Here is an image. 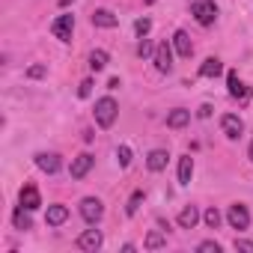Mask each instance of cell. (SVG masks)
<instances>
[{
    "instance_id": "1",
    "label": "cell",
    "mask_w": 253,
    "mask_h": 253,
    "mask_svg": "<svg viewBox=\"0 0 253 253\" xmlns=\"http://www.w3.org/2000/svg\"><path fill=\"white\" fill-rule=\"evenodd\" d=\"M95 122H98V128H110V125L116 122V116H119V104H116V98H110V95H104V98H98L95 101Z\"/></svg>"
},
{
    "instance_id": "2",
    "label": "cell",
    "mask_w": 253,
    "mask_h": 253,
    "mask_svg": "<svg viewBox=\"0 0 253 253\" xmlns=\"http://www.w3.org/2000/svg\"><path fill=\"white\" fill-rule=\"evenodd\" d=\"M191 15L197 18V24L211 27V24L217 21V6H214V0H197V3L191 6Z\"/></svg>"
},
{
    "instance_id": "3",
    "label": "cell",
    "mask_w": 253,
    "mask_h": 253,
    "mask_svg": "<svg viewBox=\"0 0 253 253\" xmlns=\"http://www.w3.org/2000/svg\"><path fill=\"white\" fill-rule=\"evenodd\" d=\"M51 33H54V39H60V42H72V33H75V15H72V12L57 15L54 24H51Z\"/></svg>"
},
{
    "instance_id": "4",
    "label": "cell",
    "mask_w": 253,
    "mask_h": 253,
    "mask_svg": "<svg viewBox=\"0 0 253 253\" xmlns=\"http://www.w3.org/2000/svg\"><path fill=\"white\" fill-rule=\"evenodd\" d=\"M81 217H84L89 226H95V223L104 217V206H101V200H98V197H84V200H81Z\"/></svg>"
},
{
    "instance_id": "5",
    "label": "cell",
    "mask_w": 253,
    "mask_h": 253,
    "mask_svg": "<svg viewBox=\"0 0 253 253\" xmlns=\"http://www.w3.org/2000/svg\"><path fill=\"white\" fill-rule=\"evenodd\" d=\"M226 220H229V226L232 229H247L250 226V211H247V206L244 203H232L229 209H226Z\"/></svg>"
},
{
    "instance_id": "6",
    "label": "cell",
    "mask_w": 253,
    "mask_h": 253,
    "mask_svg": "<svg viewBox=\"0 0 253 253\" xmlns=\"http://www.w3.org/2000/svg\"><path fill=\"white\" fill-rule=\"evenodd\" d=\"M101 244H104L101 229H84V232L78 235V241H75V247H78V250H84V253H95Z\"/></svg>"
},
{
    "instance_id": "7",
    "label": "cell",
    "mask_w": 253,
    "mask_h": 253,
    "mask_svg": "<svg viewBox=\"0 0 253 253\" xmlns=\"http://www.w3.org/2000/svg\"><path fill=\"white\" fill-rule=\"evenodd\" d=\"M152 63H155V69H158L161 75L173 72V48H170V42H161V45H155Z\"/></svg>"
},
{
    "instance_id": "8",
    "label": "cell",
    "mask_w": 253,
    "mask_h": 253,
    "mask_svg": "<svg viewBox=\"0 0 253 253\" xmlns=\"http://www.w3.org/2000/svg\"><path fill=\"white\" fill-rule=\"evenodd\" d=\"M220 131H223L229 140H238V137L244 134V122H241L235 113H223V116H220Z\"/></svg>"
},
{
    "instance_id": "9",
    "label": "cell",
    "mask_w": 253,
    "mask_h": 253,
    "mask_svg": "<svg viewBox=\"0 0 253 253\" xmlns=\"http://www.w3.org/2000/svg\"><path fill=\"white\" fill-rule=\"evenodd\" d=\"M92 164H95V158L89 155V152H81L78 158H72V167H69V176L72 179H84L89 170H92Z\"/></svg>"
},
{
    "instance_id": "10",
    "label": "cell",
    "mask_w": 253,
    "mask_h": 253,
    "mask_svg": "<svg viewBox=\"0 0 253 253\" xmlns=\"http://www.w3.org/2000/svg\"><path fill=\"white\" fill-rule=\"evenodd\" d=\"M18 203H21L24 209H30V211H36V209L42 206V197H39V188H36V185H24V188H21V194H18Z\"/></svg>"
},
{
    "instance_id": "11",
    "label": "cell",
    "mask_w": 253,
    "mask_h": 253,
    "mask_svg": "<svg viewBox=\"0 0 253 253\" xmlns=\"http://www.w3.org/2000/svg\"><path fill=\"white\" fill-rule=\"evenodd\" d=\"M89 21H92V27H104V30H113V27L119 24V18H116L110 9H95V12L89 15Z\"/></svg>"
},
{
    "instance_id": "12",
    "label": "cell",
    "mask_w": 253,
    "mask_h": 253,
    "mask_svg": "<svg viewBox=\"0 0 253 253\" xmlns=\"http://www.w3.org/2000/svg\"><path fill=\"white\" fill-rule=\"evenodd\" d=\"M66 220H69V209H66L63 203L48 206V214H45V223H48V226H63Z\"/></svg>"
},
{
    "instance_id": "13",
    "label": "cell",
    "mask_w": 253,
    "mask_h": 253,
    "mask_svg": "<svg viewBox=\"0 0 253 253\" xmlns=\"http://www.w3.org/2000/svg\"><path fill=\"white\" fill-rule=\"evenodd\" d=\"M173 48H176L179 57H191V54H194V42H191V36H188L185 30H176V33H173Z\"/></svg>"
},
{
    "instance_id": "14",
    "label": "cell",
    "mask_w": 253,
    "mask_h": 253,
    "mask_svg": "<svg viewBox=\"0 0 253 253\" xmlns=\"http://www.w3.org/2000/svg\"><path fill=\"white\" fill-rule=\"evenodd\" d=\"M36 167L42 170V173H57L60 170V155H54V152H39L36 155Z\"/></svg>"
},
{
    "instance_id": "15",
    "label": "cell",
    "mask_w": 253,
    "mask_h": 253,
    "mask_svg": "<svg viewBox=\"0 0 253 253\" xmlns=\"http://www.w3.org/2000/svg\"><path fill=\"white\" fill-rule=\"evenodd\" d=\"M176 223H179L182 229H194V226L200 223V209H197V206H185V209L179 211Z\"/></svg>"
},
{
    "instance_id": "16",
    "label": "cell",
    "mask_w": 253,
    "mask_h": 253,
    "mask_svg": "<svg viewBox=\"0 0 253 253\" xmlns=\"http://www.w3.org/2000/svg\"><path fill=\"white\" fill-rule=\"evenodd\" d=\"M167 161H170L167 149H152V152L146 155V167H149L152 173H161V170L167 167Z\"/></svg>"
},
{
    "instance_id": "17",
    "label": "cell",
    "mask_w": 253,
    "mask_h": 253,
    "mask_svg": "<svg viewBox=\"0 0 253 253\" xmlns=\"http://www.w3.org/2000/svg\"><path fill=\"white\" fill-rule=\"evenodd\" d=\"M188 122H191V110H185V107H176L167 113V128H185Z\"/></svg>"
},
{
    "instance_id": "18",
    "label": "cell",
    "mask_w": 253,
    "mask_h": 253,
    "mask_svg": "<svg viewBox=\"0 0 253 253\" xmlns=\"http://www.w3.org/2000/svg\"><path fill=\"white\" fill-rule=\"evenodd\" d=\"M226 86H229V95H232V98H247V95H250V89L241 84V78H238L235 72L226 75Z\"/></svg>"
},
{
    "instance_id": "19",
    "label": "cell",
    "mask_w": 253,
    "mask_h": 253,
    "mask_svg": "<svg viewBox=\"0 0 253 253\" xmlns=\"http://www.w3.org/2000/svg\"><path fill=\"white\" fill-rule=\"evenodd\" d=\"M220 72H223V63L217 57H206L203 66H200V78H217Z\"/></svg>"
},
{
    "instance_id": "20",
    "label": "cell",
    "mask_w": 253,
    "mask_h": 253,
    "mask_svg": "<svg viewBox=\"0 0 253 253\" xmlns=\"http://www.w3.org/2000/svg\"><path fill=\"white\" fill-rule=\"evenodd\" d=\"M191 176H194V158L182 155L179 158V185H191Z\"/></svg>"
},
{
    "instance_id": "21",
    "label": "cell",
    "mask_w": 253,
    "mask_h": 253,
    "mask_svg": "<svg viewBox=\"0 0 253 253\" xmlns=\"http://www.w3.org/2000/svg\"><path fill=\"white\" fill-rule=\"evenodd\" d=\"M143 247H146V250H161V247H167V235L158 232V229H152V232L143 238Z\"/></svg>"
},
{
    "instance_id": "22",
    "label": "cell",
    "mask_w": 253,
    "mask_h": 253,
    "mask_svg": "<svg viewBox=\"0 0 253 253\" xmlns=\"http://www.w3.org/2000/svg\"><path fill=\"white\" fill-rule=\"evenodd\" d=\"M12 223H15L18 229H30V226H33V220H30V209L18 206V209L12 211Z\"/></svg>"
},
{
    "instance_id": "23",
    "label": "cell",
    "mask_w": 253,
    "mask_h": 253,
    "mask_svg": "<svg viewBox=\"0 0 253 253\" xmlns=\"http://www.w3.org/2000/svg\"><path fill=\"white\" fill-rule=\"evenodd\" d=\"M107 63H110L107 51H101V48H98V51H92V54H89V69H92V72H101V69H107Z\"/></svg>"
},
{
    "instance_id": "24",
    "label": "cell",
    "mask_w": 253,
    "mask_h": 253,
    "mask_svg": "<svg viewBox=\"0 0 253 253\" xmlns=\"http://www.w3.org/2000/svg\"><path fill=\"white\" fill-rule=\"evenodd\" d=\"M143 200H146V194H143V191H134V194H131V200H128V206H125V214H128V217H131V214H137V209H140V203H143Z\"/></svg>"
},
{
    "instance_id": "25",
    "label": "cell",
    "mask_w": 253,
    "mask_h": 253,
    "mask_svg": "<svg viewBox=\"0 0 253 253\" xmlns=\"http://www.w3.org/2000/svg\"><path fill=\"white\" fill-rule=\"evenodd\" d=\"M203 220H206L209 229H217V226H220V211H217V209H209V211L203 214Z\"/></svg>"
},
{
    "instance_id": "26",
    "label": "cell",
    "mask_w": 253,
    "mask_h": 253,
    "mask_svg": "<svg viewBox=\"0 0 253 253\" xmlns=\"http://www.w3.org/2000/svg\"><path fill=\"white\" fill-rule=\"evenodd\" d=\"M149 30H152V21H149V18H137V21H134V33H137L140 39H143Z\"/></svg>"
},
{
    "instance_id": "27",
    "label": "cell",
    "mask_w": 253,
    "mask_h": 253,
    "mask_svg": "<svg viewBox=\"0 0 253 253\" xmlns=\"http://www.w3.org/2000/svg\"><path fill=\"white\" fill-rule=\"evenodd\" d=\"M152 54H155V45L143 36V39H140V45H137V57H152Z\"/></svg>"
},
{
    "instance_id": "28",
    "label": "cell",
    "mask_w": 253,
    "mask_h": 253,
    "mask_svg": "<svg viewBox=\"0 0 253 253\" xmlns=\"http://www.w3.org/2000/svg\"><path fill=\"white\" fill-rule=\"evenodd\" d=\"M116 158H119V167H128L131 164V149L128 146H119L116 149Z\"/></svg>"
},
{
    "instance_id": "29",
    "label": "cell",
    "mask_w": 253,
    "mask_h": 253,
    "mask_svg": "<svg viewBox=\"0 0 253 253\" xmlns=\"http://www.w3.org/2000/svg\"><path fill=\"white\" fill-rule=\"evenodd\" d=\"M197 250H200V253H220V244H217V241H200Z\"/></svg>"
},
{
    "instance_id": "30",
    "label": "cell",
    "mask_w": 253,
    "mask_h": 253,
    "mask_svg": "<svg viewBox=\"0 0 253 253\" xmlns=\"http://www.w3.org/2000/svg\"><path fill=\"white\" fill-rule=\"evenodd\" d=\"M45 72H48L45 66H30V69H27V78H33V81H39V78H45Z\"/></svg>"
},
{
    "instance_id": "31",
    "label": "cell",
    "mask_w": 253,
    "mask_h": 253,
    "mask_svg": "<svg viewBox=\"0 0 253 253\" xmlns=\"http://www.w3.org/2000/svg\"><path fill=\"white\" fill-rule=\"evenodd\" d=\"M232 247H235V250H244V253H253V241H244V238H235Z\"/></svg>"
},
{
    "instance_id": "32",
    "label": "cell",
    "mask_w": 253,
    "mask_h": 253,
    "mask_svg": "<svg viewBox=\"0 0 253 253\" xmlns=\"http://www.w3.org/2000/svg\"><path fill=\"white\" fill-rule=\"evenodd\" d=\"M89 92H92V81H84V84L78 86V95H81V98H86Z\"/></svg>"
},
{
    "instance_id": "33",
    "label": "cell",
    "mask_w": 253,
    "mask_h": 253,
    "mask_svg": "<svg viewBox=\"0 0 253 253\" xmlns=\"http://www.w3.org/2000/svg\"><path fill=\"white\" fill-rule=\"evenodd\" d=\"M197 116H200V119H209V116H211V104H203V107L197 110Z\"/></svg>"
},
{
    "instance_id": "34",
    "label": "cell",
    "mask_w": 253,
    "mask_h": 253,
    "mask_svg": "<svg viewBox=\"0 0 253 253\" xmlns=\"http://www.w3.org/2000/svg\"><path fill=\"white\" fill-rule=\"evenodd\" d=\"M247 158H250V161H253V143H250V146H247Z\"/></svg>"
},
{
    "instance_id": "35",
    "label": "cell",
    "mask_w": 253,
    "mask_h": 253,
    "mask_svg": "<svg viewBox=\"0 0 253 253\" xmlns=\"http://www.w3.org/2000/svg\"><path fill=\"white\" fill-rule=\"evenodd\" d=\"M69 3H75V0H60V6H69Z\"/></svg>"
},
{
    "instance_id": "36",
    "label": "cell",
    "mask_w": 253,
    "mask_h": 253,
    "mask_svg": "<svg viewBox=\"0 0 253 253\" xmlns=\"http://www.w3.org/2000/svg\"><path fill=\"white\" fill-rule=\"evenodd\" d=\"M143 3H146V6H152V3H155V0H143Z\"/></svg>"
}]
</instances>
